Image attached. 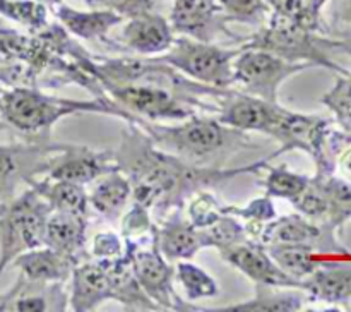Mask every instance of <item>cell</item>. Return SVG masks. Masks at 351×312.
I'll return each instance as SVG.
<instances>
[{"label": "cell", "instance_id": "cell-42", "mask_svg": "<svg viewBox=\"0 0 351 312\" xmlns=\"http://www.w3.org/2000/svg\"><path fill=\"white\" fill-rule=\"evenodd\" d=\"M336 122H338V125L341 127L343 132L350 134V136H351V113H348V115H345V117H341V119H338Z\"/></svg>", "mask_w": 351, "mask_h": 312}, {"label": "cell", "instance_id": "cell-40", "mask_svg": "<svg viewBox=\"0 0 351 312\" xmlns=\"http://www.w3.org/2000/svg\"><path fill=\"white\" fill-rule=\"evenodd\" d=\"M305 2H307V7L308 10H311L312 16L321 19V10L324 9V5L329 2V0H305Z\"/></svg>", "mask_w": 351, "mask_h": 312}, {"label": "cell", "instance_id": "cell-14", "mask_svg": "<svg viewBox=\"0 0 351 312\" xmlns=\"http://www.w3.org/2000/svg\"><path fill=\"white\" fill-rule=\"evenodd\" d=\"M226 23L228 19L223 16L216 0H173L171 27L194 40L215 41L219 34L237 40L228 31Z\"/></svg>", "mask_w": 351, "mask_h": 312}, {"label": "cell", "instance_id": "cell-12", "mask_svg": "<svg viewBox=\"0 0 351 312\" xmlns=\"http://www.w3.org/2000/svg\"><path fill=\"white\" fill-rule=\"evenodd\" d=\"M257 242L263 245L274 243H300L311 245L321 252L348 254V249L336 240L335 230L305 218L304 215H288L283 218H273L261 230Z\"/></svg>", "mask_w": 351, "mask_h": 312}, {"label": "cell", "instance_id": "cell-20", "mask_svg": "<svg viewBox=\"0 0 351 312\" xmlns=\"http://www.w3.org/2000/svg\"><path fill=\"white\" fill-rule=\"evenodd\" d=\"M86 228H88V216L51 211L45 223L43 245L77 259H86L89 257L88 254H84Z\"/></svg>", "mask_w": 351, "mask_h": 312}, {"label": "cell", "instance_id": "cell-16", "mask_svg": "<svg viewBox=\"0 0 351 312\" xmlns=\"http://www.w3.org/2000/svg\"><path fill=\"white\" fill-rule=\"evenodd\" d=\"M182 209L184 208L173 209L170 218L165 219L161 226L156 225L158 247L170 263L192 259L202 247H209L204 230L185 219Z\"/></svg>", "mask_w": 351, "mask_h": 312}, {"label": "cell", "instance_id": "cell-27", "mask_svg": "<svg viewBox=\"0 0 351 312\" xmlns=\"http://www.w3.org/2000/svg\"><path fill=\"white\" fill-rule=\"evenodd\" d=\"M315 180L328 199V218L324 226L338 230L351 218V182L335 173H317Z\"/></svg>", "mask_w": 351, "mask_h": 312}, {"label": "cell", "instance_id": "cell-10", "mask_svg": "<svg viewBox=\"0 0 351 312\" xmlns=\"http://www.w3.org/2000/svg\"><path fill=\"white\" fill-rule=\"evenodd\" d=\"M69 144L53 143L47 136L33 143L0 144V204L16 197L21 184L48 171L55 156Z\"/></svg>", "mask_w": 351, "mask_h": 312}, {"label": "cell", "instance_id": "cell-31", "mask_svg": "<svg viewBox=\"0 0 351 312\" xmlns=\"http://www.w3.org/2000/svg\"><path fill=\"white\" fill-rule=\"evenodd\" d=\"M308 182H311V177L295 173V171L288 170L287 165H281V167L271 168L269 175L264 180V189H266V195L269 197H283L291 202L304 192Z\"/></svg>", "mask_w": 351, "mask_h": 312}, {"label": "cell", "instance_id": "cell-25", "mask_svg": "<svg viewBox=\"0 0 351 312\" xmlns=\"http://www.w3.org/2000/svg\"><path fill=\"white\" fill-rule=\"evenodd\" d=\"M27 185L33 187L48 202L51 211L88 216V192L81 184L67 180H51V178H45V180L31 178Z\"/></svg>", "mask_w": 351, "mask_h": 312}, {"label": "cell", "instance_id": "cell-39", "mask_svg": "<svg viewBox=\"0 0 351 312\" xmlns=\"http://www.w3.org/2000/svg\"><path fill=\"white\" fill-rule=\"evenodd\" d=\"M336 167H338L341 178L351 182V144L339 151L336 156Z\"/></svg>", "mask_w": 351, "mask_h": 312}, {"label": "cell", "instance_id": "cell-4", "mask_svg": "<svg viewBox=\"0 0 351 312\" xmlns=\"http://www.w3.org/2000/svg\"><path fill=\"white\" fill-rule=\"evenodd\" d=\"M266 23L267 24L261 27V31L245 40L243 47L263 48L290 62H308L314 67L331 69L339 74L348 72L329 55V50L339 48L343 43L328 40L322 36L321 31L305 27L273 12L267 17Z\"/></svg>", "mask_w": 351, "mask_h": 312}, {"label": "cell", "instance_id": "cell-11", "mask_svg": "<svg viewBox=\"0 0 351 312\" xmlns=\"http://www.w3.org/2000/svg\"><path fill=\"white\" fill-rule=\"evenodd\" d=\"M221 257L226 263L245 274L257 287L271 288H291L302 290V281L285 273L267 254L266 247L257 240L243 239L228 247L219 249Z\"/></svg>", "mask_w": 351, "mask_h": 312}, {"label": "cell", "instance_id": "cell-22", "mask_svg": "<svg viewBox=\"0 0 351 312\" xmlns=\"http://www.w3.org/2000/svg\"><path fill=\"white\" fill-rule=\"evenodd\" d=\"M55 16L69 33L81 40H105L106 34L125 19L108 9L75 10L65 3L55 7Z\"/></svg>", "mask_w": 351, "mask_h": 312}, {"label": "cell", "instance_id": "cell-3", "mask_svg": "<svg viewBox=\"0 0 351 312\" xmlns=\"http://www.w3.org/2000/svg\"><path fill=\"white\" fill-rule=\"evenodd\" d=\"M160 149L180 156L185 161L211 160L226 149H237L249 143L243 130L233 129L219 119L194 115L180 125H160L143 120L137 123Z\"/></svg>", "mask_w": 351, "mask_h": 312}, {"label": "cell", "instance_id": "cell-5", "mask_svg": "<svg viewBox=\"0 0 351 312\" xmlns=\"http://www.w3.org/2000/svg\"><path fill=\"white\" fill-rule=\"evenodd\" d=\"M50 213L48 202L33 187L0 204V274L19 254L43 245Z\"/></svg>", "mask_w": 351, "mask_h": 312}, {"label": "cell", "instance_id": "cell-17", "mask_svg": "<svg viewBox=\"0 0 351 312\" xmlns=\"http://www.w3.org/2000/svg\"><path fill=\"white\" fill-rule=\"evenodd\" d=\"M71 304L74 312L95 311L105 300H112L110 278L101 259L79 261L72 269Z\"/></svg>", "mask_w": 351, "mask_h": 312}, {"label": "cell", "instance_id": "cell-26", "mask_svg": "<svg viewBox=\"0 0 351 312\" xmlns=\"http://www.w3.org/2000/svg\"><path fill=\"white\" fill-rule=\"evenodd\" d=\"M267 254L273 257L274 263L288 273L290 276L304 281L311 276L317 267L322 266L317 259V250L311 245H300V243H274V245H264Z\"/></svg>", "mask_w": 351, "mask_h": 312}, {"label": "cell", "instance_id": "cell-28", "mask_svg": "<svg viewBox=\"0 0 351 312\" xmlns=\"http://www.w3.org/2000/svg\"><path fill=\"white\" fill-rule=\"evenodd\" d=\"M304 307V297L297 291H271V287H259L256 298L223 309H197L208 312H295Z\"/></svg>", "mask_w": 351, "mask_h": 312}, {"label": "cell", "instance_id": "cell-23", "mask_svg": "<svg viewBox=\"0 0 351 312\" xmlns=\"http://www.w3.org/2000/svg\"><path fill=\"white\" fill-rule=\"evenodd\" d=\"M302 290L314 300L328 304H351V266L322 264L302 281Z\"/></svg>", "mask_w": 351, "mask_h": 312}, {"label": "cell", "instance_id": "cell-36", "mask_svg": "<svg viewBox=\"0 0 351 312\" xmlns=\"http://www.w3.org/2000/svg\"><path fill=\"white\" fill-rule=\"evenodd\" d=\"M153 225L154 223H151L149 218V209L134 202L132 208L122 219V237L130 240L144 239L151 233Z\"/></svg>", "mask_w": 351, "mask_h": 312}, {"label": "cell", "instance_id": "cell-32", "mask_svg": "<svg viewBox=\"0 0 351 312\" xmlns=\"http://www.w3.org/2000/svg\"><path fill=\"white\" fill-rule=\"evenodd\" d=\"M223 16L228 21L257 26L266 23L271 16V7L266 0H216Z\"/></svg>", "mask_w": 351, "mask_h": 312}, {"label": "cell", "instance_id": "cell-7", "mask_svg": "<svg viewBox=\"0 0 351 312\" xmlns=\"http://www.w3.org/2000/svg\"><path fill=\"white\" fill-rule=\"evenodd\" d=\"M105 93L119 103L122 108L136 117H147L149 120H185L194 117L192 106L204 110H216V106L197 101L194 96H185L177 89L158 82H123L106 86Z\"/></svg>", "mask_w": 351, "mask_h": 312}, {"label": "cell", "instance_id": "cell-21", "mask_svg": "<svg viewBox=\"0 0 351 312\" xmlns=\"http://www.w3.org/2000/svg\"><path fill=\"white\" fill-rule=\"evenodd\" d=\"M108 271L110 290L112 300H119L127 309H139V311H161L153 300L141 288L132 269V261L129 252L123 247V252L113 259H101Z\"/></svg>", "mask_w": 351, "mask_h": 312}, {"label": "cell", "instance_id": "cell-18", "mask_svg": "<svg viewBox=\"0 0 351 312\" xmlns=\"http://www.w3.org/2000/svg\"><path fill=\"white\" fill-rule=\"evenodd\" d=\"M64 283H45V281H31L21 276L16 288L10 290L5 297L0 298V311H21V312H43V311H64L67 298L62 291Z\"/></svg>", "mask_w": 351, "mask_h": 312}, {"label": "cell", "instance_id": "cell-13", "mask_svg": "<svg viewBox=\"0 0 351 312\" xmlns=\"http://www.w3.org/2000/svg\"><path fill=\"white\" fill-rule=\"evenodd\" d=\"M113 170H120L113 151H95L86 146L69 144L60 154L55 156L53 163L47 171V178L84 185Z\"/></svg>", "mask_w": 351, "mask_h": 312}, {"label": "cell", "instance_id": "cell-6", "mask_svg": "<svg viewBox=\"0 0 351 312\" xmlns=\"http://www.w3.org/2000/svg\"><path fill=\"white\" fill-rule=\"evenodd\" d=\"M240 51L242 47L230 50L215 45V41L180 36L175 38L171 47L156 58L195 82L213 88H230L233 86V60Z\"/></svg>", "mask_w": 351, "mask_h": 312}, {"label": "cell", "instance_id": "cell-37", "mask_svg": "<svg viewBox=\"0 0 351 312\" xmlns=\"http://www.w3.org/2000/svg\"><path fill=\"white\" fill-rule=\"evenodd\" d=\"M88 5L105 7L123 17H134L154 9V0H84Z\"/></svg>", "mask_w": 351, "mask_h": 312}, {"label": "cell", "instance_id": "cell-2", "mask_svg": "<svg viewBox=\"0 0 351 312\" xmlns=\"http://www.w3.org/2000/svg\"><path fill=\"white\" fill-rule=\"evenodd\" d=\"M108 113L129 123H141L144 119L132 115L112 98H95L91 101L55 98L33 86L3 89L0 98V115L3 122L26 134H48L60 119L74 113Z\"/></svg>", "mask_w": 351, "mask_h": 312}, {"label": "cell", "instance_id": "cell-30", "mask_svg": "<svg viewBox=\"0 0 351 312\" xmlns=\"http://www.w3.org/2000/svg\"><path fill=\"white\" fill-rule=\"evenodd\" d=\"M175 276L185 288L189 300H199V298H211L219 293V287L211 274L206 273L202 267L195 266L191 259L177 261L175 266Z\"/></svg>", "mask_w": 351, "mask_h": 312}, {"label": "cell", "instance_id": "cell-43", "mask_svg": "<svg viewBox=\"0 0 351 312\" xmlns=\"http://www.w3.org/2000/svg\"><path fill=\"white\" fill-rule=\"evenodd\" d=\"M40 2L47 3V5H51V7H57L60 5V3H64V0H40Z\"/></svg>", "mask_w": 351, "mask_h": 312}, {"label": "cell", "instance_id": "cell-9", "mask_svg": "<svg viewBox=\"0 0 351 312\" xmlns=\"http://www.w3.org/2000/svg\"><path fill=\"white\" fill-rule=\"evenodd\" d=\"M125 250L132 261V269L141 288L160 309L168 311H195L185 304L173 288L175 266L165 259L158 247L156 225L147 237L139 240L125 239Z\"/></svg>", "mask_w": 351, "mask_h": 312}, {"label": "cell", "instance_id": "cell-24", "mask_svg": "<svg viewBox=\"0 0 351 312\" xmlns=\"http://www.w3.org/2000/svg\"><path fill=\"white\" fill-rule=\"evenodd\" d=\"M89 204L108 219H119L132 197V184L123 171L113 170L91 182Z\"/></svg>", "mask_w": 351, "mask_h": 312}, {"label": "cell", "instance_id": "cell-44", "mask_svg": "<svg viewBox=\"0 0 351 312\" xmlns=\"http://www.w3.org/2000/svg\"><path fill=\"white\" fill-rule=\"evenodd\" d=\"M2 95H3V89L0 88V98H2Z\"/></svg>", "mask_w": 351, "mask_h": 312}, {"label": "cell", "instance_id": "cell-35", "mask_svg": "<svg viewBox=\"0 0 351 312\" xmlns=\"http://www.w3.org/2000/svg\"><path fill=\"white\" fill-rule=\"evenodd\" d=\"M322 103L335 113L336 120L351 113V72L341 74L336 84L322 96Z\"/></svg>", "mask_w": 351, "mask_h": 312}, {"label": "cell", "instance_id": "cell-38", "mask_svg": "<svg viewBox=\"0 0 351 312\" xmlns=\"http://www.w3.org/2000/svg\"><path fill=\"white\" fill-rule=\"evenodd\" d=\"M123 252L122 240L113 232H99L93 239L91 256L95 259H113Z\"/></svg>", "mask_w": 351, "mask_h": 312}, {"label": "cell", "instance_id": "cell-1", "mask_svg": "<svg viewBox=\"0 0 351 312\" xmlns=\"http://www.w3.org/2000/svg\"><path fill=\"white\" fill-rule=\"evenodd\" d=\"M274 156L278 153L242 168L197 167L160 149L137 123H129L115 153L120 171L132 184L134 202L147 209H156L161 215L184 208L185 199L197 191L228 182L239 175L261 171Z\"/></svg>", "mask_w": 351, "mask_h": 312}, {"label": "cell", "instance_id": "cell-41", "mask_svg": "<svg viewBox=\"0 0 351 312\" xmlns=\"http://www.w3.org/2000/svg\"><path fill=\"white\" fill-rule=\"evenodd\" d=\"M339 12L343 19L351 23V0H339Z\"/></svg>", "mask_w": 351, "mask_h": 312}, {"label": "cell", "instance_id": "cell-34", "mask_svg": "<svg viewBox=\"0 0 351 312\" xmlns=\"http://www.w3.org/2000/svg\"><path fill=\"white\" fill-rule=\"evenodd\" d=\"M266 2L271 7V12L276 16L287 17L302 26L321 31V19L312 16L305 0H266Z\"/></svg>", "mask_w": 351, "mask_h": 312}, {"label": "cell", "instance_id": "cell-29", "mask_svg": "<svg viewBox=\"0 0 351 312\" xmlns=\"http://www.w3.org/2000/svg\"><path fill=\"white\" fill-rule=\"evenodd\" d=\"M0 14L38 33L48 24V5L40 0H0Z\"/></svg>", "mask_w": 351, "mask_h": 312}, {"label": "cell", "instance_id": "cell-15", "mask_svg": "<svg viewBox=\"0 0 351 312\" xmlns=\"http://www.w3.org/2000/svg\"><path fill=\"white\" fill-rule=\"evenodd\" d=\"M173 40L175 34L170 21L153 10L129 17V23L119 34L120 45L144 57L165 53Z\"/></svg>", "mask_w": 351, "mask_h": 312}, {"label": "cell", "instance_id": "cell-19", "mask_svg": "<svg viewBox=\"0 0 351 312\" xmlns=\"http://www.w3.org/2000/svg\"><path fill=\"white\" fill-rule=\"evenodd\" d=\"M79 261L82 259L58 252L51 247L41 245L19 254L12 263L21 269V276L27 278L31 281L65 283Z\"/></svg>", "mask_w": 351, "mask_h": 312}, {"label": "cell", "instance_id": "cell-8", "mask_svg": "<svg viewBox=\"0 0 351 312\" xmlns=\"http://www.w3.org/2000/svg\"><path fill=\"white\" fill-rule=\"evenodd\" d=\"M314 67L308 62H290L263 48L243 47L233 60V84L245 95L278 103V91L297 72Z\"/></svg>", "mask_w": 351, "mask_h": 312}, {"label": "cell", "instance_id": "cell-33", "mask_svg": "<svg viewBox=\"0 0 351 312\" xmlns=\"http://www.w3.org/2000/svg\"><path fill=\"white\" fill-rule=\"evenodd\" d=\"M221 208L223 206L213 197V194L202 189V191L195 192L191 204H189L187 219L197 228H208L225 215Z\"/></svg>", "mask_w": 351, "mask_h": 312}]
</instances>
